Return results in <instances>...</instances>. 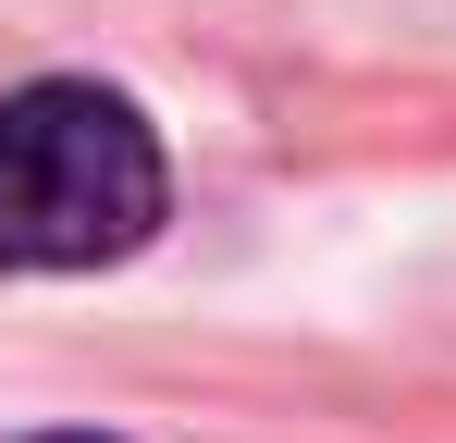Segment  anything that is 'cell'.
<instances>
[{
  "mask_svg": "<svg viewBox=\"0 0 456 443\" xmlns=\"http://www.w3.org/2000/svg\"><path fill=\"white\" fill-rule=\"evenodd\" d=\"M173 210V160L124 86L37 74L0 99V271H111Z\"/></svg>",
  "mask_w": 456,
  "mask_h": 443,
  "instance_id": "cell-1",
  "label": "cell"
},
{
  "mask_svg": "<svg viewBox=\"0 0 456 443\" xmlns=\"http://www.w3.org/2000/svg\"><path fill=\"white\" fill-rule=\"evenodd\" d=\"M50 443H99V431H50Z\"/></svg>",
  "mask_w": 456,
  "mask_h": 443,
  "instance_id": "cell-2",
  "label": "cell"
}]
</instances>
